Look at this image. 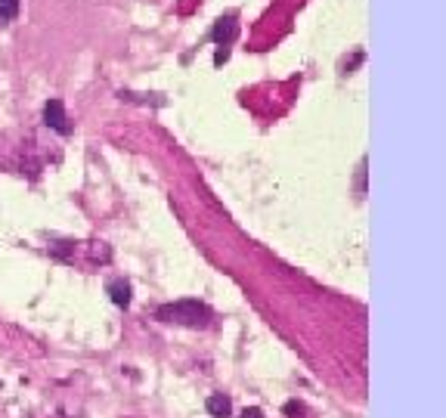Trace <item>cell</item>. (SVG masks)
I'll return each mask as SVG.
<instances>
[{"label": "cell", "instance_id": "cell-3", "mask_svg": "<svg viewBox=\"0 0 446 418\" xmlns=\"http://www.w3.org/2000/svg\"><path fill=\"white\" fill-rule=\"evenodd\" d=\"M239 34V22L233 19V16H227V19H217V25H214V40H217L220 47H227L229 40H233Z\"/></svg>", "mask_w": 446, "mask_h": 418}, {"label": "cell", "instance_id": "cell-8", "mask_svg": "<svg viewBox=\"0 0 446 418\" xmlns=\"http://www.w3.org/2000/svg\"><path fill=\"white\" fill-rule=\"evenodd\" d=\"M239 418H263V412H261V409H257V406H251V409H245V412L239 415Z\"/></svg>", "mask_w": 446, "mask_h": 418}, {"label": "cell", "instance_id": "cell-4", "mask_svg": "<svg viewBox=\"0 0 446 418\" xmlns=\"http://www.w3.org/2000/svg\"><path fill=\"white\" fill-rule=\"evenodd\" d=\"M208 412H211L214 418H227L229 412H233V403H229V397L214 394V397H208Z\"/></svg>", "mask_w": 446, "mask_h": 418}, {"label": "cell", "instance_id": "cell-7", "mask_svg": "<svg viewBox=\"0 0 446 418\" xmlns=\"http://www.w3.org/2000/svg\"><path fill=\"white\" fill-rule=\"evenodd\" d=\"M285 415L288 418H307V409H304V403L291 400V403H285Z\"/></svg>", "mask_w": 446, "mask_h": 418}, {"label": "cell", "instance_id": "cell-1", "mask_svg": "<svg viewBox=\"0 0 446 418\" xmlns=\"http://www.w3.org/2000/svg\"><path fill=\"white\" fill-rule=\"evenodd\" d=\"M158 319L177 322V326H190V329H205L211 319V310L199 301H177L158 307Z\"/></svg>", "mask_w": 446, "mask_h": 418}, {"label": "cell", "instance_id": "cell-2", "mask_svg": "<svg viewBox=\"0 0 446 418\" xmlns=\"http://www.w3.org/2000/svg\"><path fill=\"white\" fill-rule=\"evenodd\" d=\"M44 121H47V127H53L59 133H72V124H68V115L59 99H50L44 106Z\"/></svg>", "mask_w": 446, "mask_h": 418}, {"label": "cell", "instance_id": "cell-5", "mask_svg": "<svg viewBox=\"0 0 446 418\" xmlns=\"http://www.w3.org/2000/svg\"><path fill=\"white\" fill-rule=\"evenodd\" d=\"M109 295H111V301H115L118 307H127V304H131V285H127L124 279L111 282V285H109Z\"/></svg>", "mask_w": 446, "mask_h": 418}, {"label": "cell", "instance_id": "cell-6", "mask_svg": "<svg viewBox=\"0 0 446 418\" xmlns=\"http://www.w3.org/2000/svg\"><path fill=\"white\" fill-rule=\"evenodd\" d=\"M19 16V0H0V22H13Z\"/></svg>", "mask_w": 446, "mask_h": 418}]
</instances>
